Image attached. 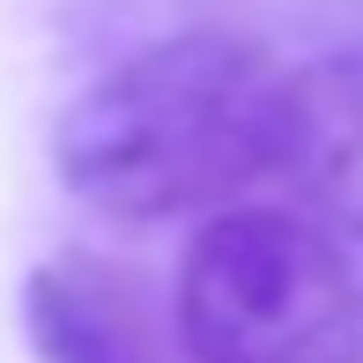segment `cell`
Wrapping results in <instances>:
<instances>
[{
  "label": "cell",
  "instance_id": "3957f363",
  "mask_svg": "<svg viewBox=\"0 0 363 363\" xmlns=\"http://www.w3.org/2000/svg\"><path fill=\"white\" fill-rule=\"evenodd\" d=\"M274 178L296 193V216L363 245V45L289 67V126Z\"/></svg>",
  "mask_w": 363,
  "mask_h": 363
},
{
  "label": "cell",
  "instance_id": "7a4b0ae2",
  "mask_svg": "<svg viewBox=\"0 0 363 363\" xmlns=\"http://www.w3.org/2000/svg\"><path fill=\"white\" fill-rule=\"evenodd\" d=\"M193 363H363V267L296 208H223L178 259Z\"/></svg>",
  "mask_w": 363,
  "mask_h": 363
},
{
  "label": "cell",
  "instance_id": "277c9868",
  "mask_svg": "<svg viewBox=\"0 0 363 363\" xmlns=\"http://www.w3.org/2000/svg\"><path fill=\"white\" fill-rule=\"evenodd\" d=\"M23 334L38 363H163L141 282L96 252H52L30 267Z\"/></svg>",
  "mask_w": 363,
  "mask_h": 363
},
{
  "label": "cell",
  "instance_id": "6da1fadb",
  "mask_svg": "<svg viewBox=\"0 0 363 363\" xmlns=\"http://www.w3.org/2000/svg\"><path fill=\"white\" fill-rule=\"evenodd\" d=\"M289 60L245 30H178L104 67L52 126V171L111 223H171L274 178Z\"/></svg>",
  "mask_w": 363,
  "mask_h": 363
}]
</instances>
